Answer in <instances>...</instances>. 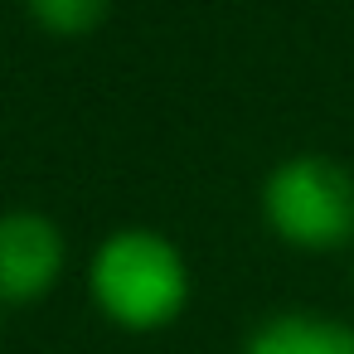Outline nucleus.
<instances>
[{
  "mask_svg": "<svg viewBox=\"0 0 354 354\" xmlns=\"http://www.w3.org/2000/svg\"><path fill=\"white\" fill-rule=\"evenodd\" d=\"M83 291L93 310L122 330V335H160L180 325V315L194 301V272L185 248L151 228V223H122L97 238L83 267Z\"/></svg>",
  "mask_w": 354,
  "mask_h": 354,
  "instance_id": "obj_1",
  "label": "nucleus"
},
{
  "mask_svg": "<svg viewBox=\"0 0 354 354\" xmlns=\"http://www.w3.org/2000/svg\"><path fill=\"white\" fill-rule=\"evenodd\" d=\"M262 228L306 257L354 248V170L325 151L281 156L257 185Z\"/></svg>",
  "mask_w": 354,
  "mask_h": 354,
  "instance_id": "obj_2",
  "label": "nucleus"
},
{
  "mask_svg": "<svg viewBox=\"0 0 354 354\" xmlns=\"http://www.w3.org/2000/svg\"><path fill=\"white\" fill-rule=\"evenodd\" d=\"M68 277V233L44 209H6L0 214V306L20 310L49 301Z\"/></svg>",
  "mask_w": 354,
  "mask_h": 354,
  "instance_id": "obj_3",
  "label": "nucleus"
},
{
  "mask_svg": "<svg viewBox=\"0 0 354 354\" xmlns=\"http://www.w3.org/2000/svg\"><path fill=\"white\" fill-rule=\"evenodd\" d=\"M243 354H354V325L330 310H277L252 325Z\"/></svg>",
  "mask_w": 354,
  "mask_h": 354,
  "instance_id": "obj_4",
  "label": "nucleus"
},
{
  "mask_svg": "<svg viewBox=\"0 0 354 354\" xmlns=\"http://www.w3.org/2000/svg\"><path fill=\"white\" fill-rule=\"evenodd\" d=\"M35 30L49 39H88L107 25L112 0H20Z\"/></svg>",
  "mask_w": 354,
  "mask_h": 354,
  "instance_id": "obj_5",
  "label": "nucleus"
},
{
  "mask_svg": "<svg viewBox=\"0 0 354 354\" xmlns=\"http://www.w3.org/2000/svg\"><path fill=\"white\" fill-rule=\"evenodd\" d=\"M0 344H6V306H0Z\"/></svg>",
  "mask_w": 354,
  "mask_h": 354,
  "instance_id": "obj_6",
  "label": "nucleus"
},
{
  "mask_svg": "<svg viewBox=\"0 0 354 354\" xmlns=\"http://www.w3.org/2000/svg\"><path fill=\"white\" fill-rule=\"evenodd\" d=\"M349 286H354V248H349Z\"/></svg>",
  "mask_w": 354,
  "mask_h": 354,
  "instance_id": "obj_7",
  "label": "nucleus"
}]
</instances>
